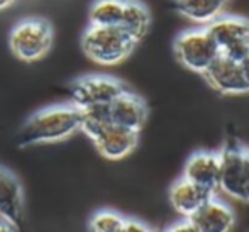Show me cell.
Listing matches in <instances>:
<instances>
[{"instance_id":"cell-1","label":"cell","mask_w":249,"mask_h":232,"mask_svg":"<svg viewBox=\"0 0 249 232\" xmlns=\"http://www.w3.org/2000/svg\"><path fill=\"white\" fill-rule=\"evenodd\" d=\"M82 114L71 104L50 105L34 112L17 132V144L22 147L54 144L80 132Z\"/></svg>"},{"instance_id":"cell-2","label":"cell","mask_w":249,"mask_h":232,"mask_svg":"<svg viewBox=\"0 0 249 232\" xmlns=\"http://www.w3.org/2000/svg\"><path fill=\"white\" fill-rule=\"evenodd\" d=\"M136 43L121 27L89 26L82 36V49L90 61L100 66H115L127 59Z\"/></svg>"},{"instance_id":"cell-3","label":"cell","mask_w":249,"mask_h":232,"mask_svg":"<svg viewBox=\"0 0 249 232\" xmlns=\"http://www.w3.org/2000/svg\"><path fill=\"white\" fill-rule=\"evenodd\" d=\"M54 29L44 17H26L12 27L9 34V48L17 59L36 63L43 59L53 48Z\"/></svg>"},{"instance_id":"cell-4","label":"cell","mask_w":249,"mask_h":232,"mask_svg":"<svg viewBox=\"0 0 249 232\" xmlns=\"http://www.w3.org/2000/svg\"><path fill=\"white\" fill-rule=\"evenodd\" d=\"M205 31L222 56L236 63H241L249 56V20L232 16H219L207 24Z\"/></svg>"},{"instance_id":"cell-5","label":"cell","mask_w":249,"mask_h":232,"mask_svg":"<svg viewBox=\"0 0 249 232\" xmlns=\"http://www.w3.org/2000/svg\"><path fill=\"white\" fill-rule=\"evenodd\" d=\"M125 89L121 80L108 75H85L70 85V104L78 110L95 105H108Z\"/></svg>"},{"instance_id":"cell-6","label":"cell","mask_w":249,"mask_h":232,"mask_svg":"<svg viewBox=\"0 0 249 232\" xmlns=\"http://www.w3.org/2000/svg\"><path fill=\"white\" fill-rule=\"evenodd\" d=\"M175 56L187 70L195 73H205V70L220 54L219 48L205 29L185 31L175 39Z\"/></svg>"},{"instance_id":"cell-7","label":"cell","mask_w":249,"mask_h":232,"mask_svg":"<svg viewBox=\"0 0 249 232\" xmlns=\"http://www.w3.org/2000/svg\"><path fill=\"white\" fill-rule=\"evenodd\" d=\"M0 220L20 229L24 222V190L19 178L0 164Z\"/></svg>"},{"instance_id":"cell-8","label":"cell","mask_w":249,"mask_h":232,"mask_svg":"<svg viewBox=\"0 0 249 232\" xmlns=\"http://www.w3.org/2000/svg\"><path fill=\"white\" fill-rule=\"evenodd\" d=\"M205 80L213 90L224 95H237L249 92L246 82H244L241 65L226 56L219 54L215 61L203 73Z\"/></svg>"},{"instance_id":"cell-9","label":"cell","mask_w":249,"mask_h":232,"mask_svg":"<svg viewBox=\"0 0 249 232\" xmlns=\"http://www.w3.org/2000/svg\"><path fill=\"white\" fill-rule=\"evenodd\" d=\"M108 115L112 124L139 132L148 119V107L139 95L124 90L108 104Z\"/></svg>"},{"instance_id":"cell-10","label":"cell","mask_w":249,"mask_h":232,"mask_svg":"<svg viewBox=\"0 0 249 232\" xmlns=\"http://www.w3.org/2000/svg\"><path fill=\"white\" fill-rule=\"evenodd\" d=\"M220 160V175H219V188L226 195L237 200L248 202L246 186H244L243 175V147H226L219 154Z\"/></svg>"},{"instance_id":"cell-11","label":"cell","mask_w":249,"mask_h":232,"mask_svg":"<svg viewBox=\"0 0 249 232\" xmlns=\"http://www.w3.org/2000/svg\"><path fill=\"white\" fill-rule=\"evenodd\" d=\"M138 141L139 132L119 127L115 124H108L92 143L95 144L97 151L105 160L119 161L127 158L136 149Z\"/></svg>"},{"instance_id":"cell-12","label":"cell","mask_w":249,"mask_h":232,"mask_svg":"<svg viewBox=\"0 0 249 232\" xmlns=\"http://www.w3.org/2000/svg\"><path fill=\"white\" fill-rule=\"evenodd\" d=\"M220 160L217 153L198 151L188 158L183 170V178L192 183L202 186L209 192H215L219 188Z\"/></svg>"},{"instance_id":"cell-13","label":"cell","mask_w":249,"mask_h":232,"mask_svg":"<svg viewBox=\"0 0 249 232\" xmlns=\"http://www.w3.org/2000/svg\"><path fill=\"white\" fill-rule=\"evenodd\" d=\"M198 232H231L236 222L234 212L227 203L212 198L190 217Z\"/></svg>"},{"instance_id":"cell-14","label":"cell","mask_w":249,"mask_h":232,"mask_svg":"<svg viewBox=\"0 0 249 232\" xmlns=\"http://www.w3.org/2000/svg\"><path fill=\"white\" fill-rule=\"evenodd\" d=\"M213 196L212 192L202 188V186L192 183V181L178 180L170 190V202L171 207L177 210L185 219H190L198 209H202L207 202Z\"/></svg>"},{"instance_id":"cell-15","label":"cell","mask_w":249,"mask_h":232,"mask_svg":"<svg viewBox=\"0 0 249 232\" xmlns=\"http://www.w3.org/2000/svg\"><path fill=\"white\" fill-rule=\"evenodd\" d=\"M151 26V14L148 7L139 0H125L124 14L121 19V27L136 44L148 34Z\"/></svg>"},{"instance_id":"cell-16","label":"cell","mask_w":249,"mask_h":232,"mask_svg":"<svg viewBox=\"0 0 249 232\" xmlns=\"http://www.w3.org/2000/svg\"><path fill=\"white\" fill-rule=\"evenodd\" d=\"M226 0H175V9L197 24H210L222 14Z\"/></svg>"},{"instance_id":"cell-17","label":"cell","mask_w":249,"mask_h":232,"mask_svg":"<svg viewBox=\"0 0 249 232\" xmlns=\"http://www.w3.org/2000/svg\"><path fill=\"white\" fill-rule=\"evenodd\" d=\"M125 0H95L90 5L89 22L97 27H119Z\"/></svg>"},{"instance_id":"cell-18","label":"cell","mask_w":249,"mask_h":232,"mask_svg":"<svg viewBox=\"0 0 249 232\" xmlns=\"http://www.w3.org/2000/svg\"><path fill=\"white\" fill-rule=\"evenodd\" d=\"M82 114V124H80V132L87 136L89 139H95L97 136L107 127L110 122L108 115V105H95L80 110Z\"/></svg>"},{"instance_id":"cell-19","label":"cell","mask_w":249,"mask_h":232,"mask_svg":"<svg viewBox=\"0 0 249 232\" xmlns=\"http://www.w3.org/2000/svg\"><path fill=\"white\" fill-rule=\"evenodd\" d=\"M124 224V217L110 209L97 210L89 220V232H119Z\"/></svg>"},{"instance_id":"cell-20","label":"cell","mask_w":249,"mask_h":232,"mask_svg":"<svg viewBox=\"0 0 249 232\" xmlns=\"http://www.w3.org/2000/svg\"><path fill=\"white\" fill-rule=\"evenodd\" d=\"M119 232H153V231L144 222H141L138 219H124V224H122Z\"/></svg>"},{"instance_id":"cell-21","label":"cell","mask_w":249,"mask_h":232,"mask_svg":"<svg viewBox=\"0 0 249 232\" xmlns=\"http://www.w3.org/2000/svg\"><path fill=\"white\" fill-rule=\"evenodd\" d=\"M166 232H198V229L194 226V222L190 219H183L180 222L173 224Z\"/></svg>"},{"instance_id":"cell-22","label":"cell","mask_w":249,"mask_h":232,"mask_svg":"<svg viewBox=\"0 0 249 232\" xmlns=\"http://www.w3.org/2000/svg\"><path fill=\"white\" fill-rule=\"evenodd\" d=\"M243 175H244V186H246V195L249 202V149H243Z\"/></svg>"},{"instance_id":"cell-23","label":"cell","mask_w":249,"mask_h":232,"mask_svg":"<svg viewBox=\"0 0 249 232\" xmlns=\"http://www.w3.org/2000/svg\"><path fill=\"white\" fill-rule=\"evenodd\" d=\"M239 65H241V71H243V76H244V82H246V85L249 89V56L244 58Z\"/></svg>"},{"instance_id":"cell-24","label":"cell","mask_w":249,"mask_h":232,"mask_svg":"<svg viewBox=\"0 0 249 232\" xmlns=\"http://www.w3.org/2000/svg\"><path fill=\"white\" fill-rule=\"evenodd\" d=\"M0 232H17V229L14 226H10V224L0 220Z\"/></svg>"},{"instance_id":"cell-25","label":"cell","mask_w":249,"mask_h":232,"mask_svg":"<svg viewBox=\"0 0 249 232\" xmlns=\"http://www.w3.org/2000/svg\"><path fill=\"white\" fill-rule=\"evenodd\" d=\"M14 3H16V0H0V12H2V10L10 9Z\"/></svg>"}]
</instances>
